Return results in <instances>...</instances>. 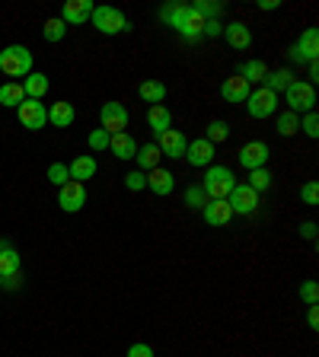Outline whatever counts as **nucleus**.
<instances>
[{
    "instance_id": "obj_9",
    "label": "nucleus",
    "mask_w": 319,
    "mask_h": 357,
    "mask_svg": "<svg viewBox=\"0 0 319 357\" xmlns=\"http://www.w3.org/2000/svg\"><path fill=\"white\" fill-rule=\"evenodd\" d=\"M246 109H249V119H272L278 109V96L272 93V89L259 86L249 93V99H246Z\"/></svg>"
},
{
    "instance_id": "obj_45",
    "label": "nucleus",
    "mask_w": 319,
    "mask_h": 357,
    "mask_svg": "<svg viewBox=\"0 0 319 357\" xmlns=\"http://www.w3.org/2000/svg\"><path fill=\"white\" fill-rule=\"evenodd\" d=\"M306 326H310L313 332H316V328H319V306H316V303H313L310 310H306Z\"/></svg>"
},
{
    "instance_id": "obj_41",
    "label": "nucleus",
    "mask_w": 319,
    "mask_h": 357,
    "mask_svg": "<svg viewBox=\"0 0 319 357\" xmlns=\"http://www.w3.org/2000/svg\"><path fill=\"white\" fill-rule=\"evenodd\" d=\"M125 188H128V192H144V188H147V172H141V169L128 172V176H125Z\"/></svg>"
},
{
    "instance_id": "obj_24",
    "label": "nucleus",
    "mask_w": 319,
    "mask_h": 357,
    "mask_svg": "<svg viewBox=\"0 0 319 357\" xmlns=\"http://www.w3.org/2000/svg\"><path fill=\"white\" fill-rule=\"evenodd\" d=\"M294 80H297V77H294V70H290V67H278V70H268L262 83H265V89H272L275 96H281V93H284V89H288Z\"/></svg>"
},
{
    "instance_id": "obj_29",
    "label": "nucleus",
    "mask_w": 319,
    "mask_h": 357,
    "mask_svg": "<svg viewBox=\"0 0 319 357\" xmlns=\"http://www.w3.org/2000/svg\"><path fill=\"white\" fill-rule=\"evenodd\" d=\"M138 96L150 105H160L166 99V83L163 80H144L141 86H138Z\"/></svg>"
},
{
    "instance_id": "obj_12",
    "label": "nucleus",
    "mask_w": 319,
    "mask_h": 357,
    "mask_svg": "<svg viewBox=\"0 0 319 357\" xmlns=\"http://www.w3.org/2000/svg\"><path fill=\"white\" fill-rule=\"evenodd\" d=\"M83 204H87V185L83 182H67V185L58 188V208L64 211V214H77V211H83Z\"/></svg>"
},
{
    "instance_id": "obj_40",
    "label": "nucleus",
    "mask_w": 319,
    "mask_h": 357,
    "mask_svg": "<svg viewBox=\"0 0 319 357\" xmlns=\"http://www.w3.org/2000/svg\"><path fill=\"white\" fill-rule=\"evenodd\" d=\"M300 201H304L306 208H316V204H319V185L313 182V178L300 185Z\"/></svg>"
},
{
    "instance_id": "obj_4",
    "label": "nucleus",
    "mask_w": 319,
    "mask_h": 357,
    "mask_svg": "<svg viewBox=\"0 0 319 357\" xmlns=\"http://www.w3.org/2000/svg\"><path fill=\"white\" fill-rule=\"evenodd\" d=\"M0 284L7 290H16L22 284V271H20V252L13 249L10 239H0Z\"/></svg>"
},
{
    "instance_id": "obj_44",
    "label": "nucleus",
    "mask_w": 319,
    "mask_h": 357,
    "mask_svg": "<svg viewBox=\"0 0 319 357\" xmlns=\"http://www.w3.org/2000/svg\"><path fill=\"white\" fill-rule=\"evenodd\" d=\"M217 36H223L221 20H208V22H205V32H201V38H217Z\"/></svg>"
},
{
    "instance_id": "obj_16",
    "label": "nucleus",
    "mask_w": 319,
    "mask_h": 357,
    "mask_svg": "<svg viewBox=\"0 0 319 357\" xmlns=\"http://www.w3.org/2000/svg\"><path fill=\"white\" fill-rule=\"evenodd\" d=\"M93 16V0H67L61 10V22L64 26H83Z\"/></svg>"
},
{
    "instance_id": "obj_27",
    "label": "nucleus",
    "mask_w": 319,
    "mask_h": 357,
    "mask_svg": "<svg viewBox=\"0 0 319 357\" xmlns=\"http://www.w3.org/2000/svg\"><path fill=\"white\" fill-rule=\"evenodd\" d=\"M20 102H26V89L20 80H10L0 86V105L3 109H20Z\"/></svg>"
},
{
    "instance_id": "obj_17",
    "label": "nucleus",
    "mask_w": 319,
    "mask_h": 357,
    "mask_svg": "<svg viewBox=\"0 0 319 357\" xmlns=\"http://www.w3.org/2000/svg\"><path fill=\"white\" fill-rule=\"evenodd\" d=\"M223 38H227V45H230L233 52H246L249 45H253V29L246 26V22H227L223 26Z\"/></svg>"
},
{
    "instance_id": "obj_22",
    "label": "nucleus",
    "mask_w": 319,
    "mask_h": 357,
    "mask_svg": "<svg viewBox=\"0 0 319 357\" xmlns=\"http://www.w3.org/2000/svg\"><path fill=\"white\" fill-rule=\"evenodd\" d=\"M96 156H89V153H80L71 160V166H67V172H71V178L74 182H87V178H96Z\"/></svg>"
},
{
    "instance_id": "obj_38",
    "label": "nucleus",
    "mask_w": 319,
    "mask_h": 357,
    "mask_svg": "<svg viewBox=\"0 0 319 357\" xmlns=\"http://www.w3.org/2000/svg\"><path fill=\"white\" fill-rule=\"evenodd\" d=\"M45 176H48V182H52V185H58V188L71 182V172H67V166H64V163H52Z\"/></svg>"
},
{
    "instance_id": "obj_42",
    "label": "nucleus",
    "mask_w": 319,
    "mask_h": 357,
    "mask_svg": "<svg viewBox=\"0 0 319 357\" xmlns=\"http://www.w3.org/2000/svg\"><path fill=\"white\" fill-rule=\"evenodd\" d=\"M300 300H304L306 306H313L319 300V284L316 281H304L300 284Z\"/></svg>"
},
{
    "instance_id": "obj_15",
    "label": "nucleus",
    "mask_w": 319,
    "mask_h": 357,
    "mask_svg": "<svg viewBox=\"0 0 319 357\" xmlns=\"http://www.w3.org/2000/svg\"><path fill=\"white\" fill-rule=\"evenodd\" d=\"M188 166H195V169H208V166H214V144H208L205 137H198V141H188L186 147V156H182Z\"/></svg>"
},
{
    "instance_id": "obj_19",
    "label": "nucleus",
    "mask_w": 319,
    "mask_h": 357,
    "mask_svg": "<svg viewBox=\"0 0 319 357\" xmlns=\"http://www.w3.org/2000/svg\"><path fill=\"white\" fill-rule=\"evenodd\" d=\"M249 93H253V86H249V83H246L239 74L227 77V80L221 83V96H223V102H246V99H249Z\"/></svg>"
},
{
    "instance_id": "obj_2",
    "label": "nucleus",
    "mask_w": 319,
    "mask_h": 357,
    "mask_svg": "<svg viewBox=\"0 0 319 357\" xmlns=\"http://www.w3.org/2000/svg\"><path fill=\"white\" fill-rule=\"evenodd\" d=\"M233 185H237V176H233L230 166H208L205 178H201V188H205V195L211 201L227 198L233 192Z\"/></svg>"
},
{
    "instance_id": "obj_11",
    "label": "nucleus",
    "mask_w": 319,
    "mask_h": 357,
    "mask_svg": "<svg viewBox=\"0 0 319 357\" xmlns=\"http://www.w3.org/2000/svg\"><path fill=\"white\" fill-rule=\"evenodd\" d=\"M128 121H131V115H128V109L121 102H103V109H99V128L109 134H121L128 128Z\"/></svg>"
},
{
    "instance_id": "obj_1",
    "label": "nucleus",
    "mask_w": 319,
    "mask_h": 357,
    "mask_svg": "<svg viewBox=\"0 0 319 357\" xmlns=\"http://www.w3.org/2000/svg\"><path fill=\"white\" fill-rule=\"evenodd\" d=\"M160 20L170 29H176L186 42H198L205 32V20L192 10V3H166V7H160Z\"/></svg>"
},
{
    "instance_id": "obj_33",
    "label": "nucleus",
    "mask_w": 319,
    "mask_h": 357,
    "mask_svg": "<svg viewBox=\"0 0 319 357\" xmlns=\"http://www.w3.org/2000/svg\"><path fill=\"white\" fill-rule=\"evenodd\" d=\"M227 137H230V125H227V121H221V119L208 121V128H205V141L208 144H223Z\"/></svg>"
},
{
    "instance_id": "obj_36",
    "label": "nucleus",
    "mask_w": 319,
    "mask_h": 357,
    "mask_svg": "<svg viewBox=\"0 0 319 357\" xmlns=\"http://www.w3.org/2000/svg\"><path fill=\"white\" fill-rule=\"evenodd\" d=\"M208 195H205V188L201 185H188L186 188V208H192V211H201L205 204H208Z\"/></svg>"
},
{
    "instance_id": "obj_6",
    "label": "nucleus",
    "mask_w": 319,
    "mask_h": 357,
    "mask_svg": "<svg viewBox=\"0 0 319 357\" xmlns=\"http://www.w3.org/2000/svg\"><path fill=\"white\" fill-rule=\"evenodd\" d=\"M284 102H288V112H294V115L316 112V86H310L306 80H294L284 89Z\"/></svg>"
},
{
    "instance_id": "obj_37",
    "label": "nucleus",
    "mask_w": 319,
    "mask_h": 357,
    "mask_svg": "<svg viewBox=\"0 0 319 357\" xmlns=\"http://www.w3.org/2000/svg\"><path fill=\"white\" fill-rule=\"evenodd\" d=\"M109 137H112L109 131H103V128H93V131H89V137H87L89 150H93V153H99V150H109Z\"/></svg>"
},
{
    "instance_id": "obj_5",
    "label": "nucleus",
    "mask_w": 319,
    "mask_h": 357,
    "mask_svg": "<svg viewBox=\"0 0 319 357\" xmlns=\"http://www.w3.org/2000/svg\"><path fill=\"white\" fill-rule=\"evenodd\" d=\"M89 22H93L96 32H103V36H121V32L131 29L128 16L121 13V10H115V7H93Z\"/></svg>"
},
{
    "instance_id": "obj_21",
    "label": "nucleus",
    "mask_w": 319,
    "mask_h": 357,
    "mask_svg": "<svg viewBox=\"0 0 319 357\" xmlns=\"http://www.w3.org/2000/svg\"><path fill=\"white\" fill-rule=\"evenodd\" d=\"M109 153L115 156V160H134V153H138V141H134L128 131H121V134H112L109 137Z\"/></svg>"
},
{
    "instance_id": "obj_7",
    "label": "nucleus",
    "mask_w": 319,
    "mask_h": 357,
    "mask_svg": "<svg viewBox=\"0 0 319 357\" xmlns=\"http://www.w3.org/2000/svg\"><path fill=\"white\" fill-rule=\"evenodd\" d=\"M288 58L294 61V64H313V61H319V32L313 29V26L304 29V36L290 45Z\"/></svg>"
},
{
    "instance_id": "obj_43",
    "label": "nucleus",
    "mask_w": 319,
    "mask_h": 357,
    "mask_svg": "<svg viewBox=\"0 0 319 357\" xmlns=\"http://www.w3.org/2000/svg\"><path fill=\"white\" fill-rule=\"evenodd\" d=\"M125 357H156V354H154V348H150L147 342H134L131 348H128Z\"/></svg>"
},
{
    "instance_id": "obj_26",
    "label": "nucleus",
    "mask_w": 319,
    "mask_h": 357,
    "mask_svg": "<svg viewBox=\"0 0 319 357\" xmlns=\"http://www.w3.org/2000/svg\"><path fill=\"white\" fill-rule=\"evenodd\" d=\"M74 119H77V112H74V105L67 102H54L52 109H48V125H54V128H71L74 125Z\"/></svg>"
},
{
    "instance_id": "obj_18",
    "label": "nucleus",
    "mask_w": 319,
    "mask_h": 357,
    "mask_svg": "<svg viewBox=\"0 0 319 357\" xmlns=\"http://www.w3.org/2000/svg\"><path fill=\"white\" fill-rule=\"evenodd\" d=\"M201 217H205V223H211V227H227V223L233 220V208L227 204V198L208 201V204L201 208Z\"/></svg>"
},
{
    "instance_id": "obj_23",
    "label": "nucleus",
    "mask_w": 319,
    "mask_h": 357,
    "mask_svg": "<svg viewBox=\"0 0 319 357\" xmlns=\"http://www.w3.org/2000/svg\"><path fill=\"white\" fill-rule=\"evenodd\" d=\"M147 128H150V134H154V137H160L163 131H170V128H172V112L166 109L163 102L150 105V109H147Z\"/></svg>"
},
{
    "instance_id": "obj_47",
    "label": "nucleus",
    "mask_w": 319,
    "mask_h": 357,
    "mask_svg": "<svg viewBox=\"0 0 319 357\" xmlns=\"http://www.w3.org/2000/svg\"><path fill=\"white\" fill-rule=\"evenodd\" d=\"M300 233H304V236H306V239H316V223H313V220L300 223Z\"/></svg>"
},
{
    "instance_id": "obj_31",
    "label": "nucleus",
    "mask_w": 319,
    "mask_h": 357,
    "mask_svg": "<svg viewBox=\"0 0 319 357\" xmlns=\"http://www.w3.org/2000/svg\"><path fill=\"white\" fill-rule=\"evenodd\" d=\"M275 131L281 134V137H294V134H300V115H294V112H281L275 119Z\"/></svg>"
},
{
    "instance_id": "obj_25",
    "label": "nucleus",
    "mask_w": 319,
    "mask_h": 357,
    "mask_svg": "<svg viewBox=\"0 0 319 357\" xmlns=\"http://www.w3.org/2000/svg\"><path fill=\"white\" fill-rule=\"evenodd\" d=\"M134 160H138V169H141V172H150V169H156V166H160L163 153H160V147H156L154 141H150V144H138Z\"/></svg>"
},
{
    "instance_id": "obj_14",
    "label": "nucleus",
    "mask_w": 319,
    "mask_h": 357,
    "mask_svg": "<svg viewBox=\"0 0 319 357\" xmlns=\"http://www.w3.org/2000/svg\"><path fill=\"white\" fill-rule=\"evenodd\" d=\"M154 144L160 147V153L170 156V160H182V156H186V147H188L186 134L179 131V128H170V131H163Z\"/></svg>"
},
{
    "instance_id": "obj_20",
    "label": "nucleus",
    "mask_w": 319,
    "mask_h": 357,
    "mask_svg": "<svg viewBox=\"0 0 319 357\" xmlns=\"http://www.w3.org/2000/svg\"><path fill=\"white\" fill-rule=\"evenodd\" d=\"M147 188L154 195H160V198H166V195H172V188H176V176H172L170 169H163V166H156V169L147 172Z\"/></svg>"
},
{
    "instance_id": "obj_46",
    "label": "nucleus",
    "mask_w": 319,
    "mask_h": 357,
    "mask_svg": "<svg viewBox=\"0 0 319 357\" xmlns=\"http://www.w3.org/2000/svg\"><path fill=\"white\" fill-rule=\"evenodd\" d=\"M306 74H310V86H316V80H319V61H313V64H306Z\"/></svg>"
},
{
    "instance_id": "obj_39",
    "label": "nucleus",
    "mask_w": 319,
    "mask_h": 357,
    "mask_svg": "<svg viewBox=\"0 0 319 357\" xmlns=\"http://www.w3.org/2000/svg\"><path fill=\"white\" fill-rule=\"evenodd\" d=\"M300 131H304L306 137H313V141H316V137H319V115H316V112H304V119H300Z\"/></svg>"
},
{
    "instance_id": "obj_3",
    "label": "nucleus",
    "mask_w": 319,
    "mask_h": 357,
    "mask_svg": "<svg viewBox=\"0 0 319 357\" xmlns=\"http://www.w3.org/2000/svg\"><path fill=\"white\" fill-rule=\"evenodd\" d=\"M0 74L29 77L32 74V52L26 45H7V48L0 52Z\"/></svg>"
},
{
    "instance_id": "obj_28",
    "label": "nucleus",
    "mask_w": 319,
    "mask_h": 357,
    "mask_svg": "<svg viewBox=\"0 0 319 357\" xmlns=\"http://www.w3.org/2000/svg\"><path fill=\"white\" fill-rule=\"evenodd\" d=\"M237 74L243 77V80L249 83V86H253V83H262V80H265L268 64H265V61H259V58H249V61H243V64H239Z\"/></svg>"
},
{
    "instance_id": "obj_34",
    "label": "nucleus",
    "mask_w": 319,
    "mask_h": 357,
    "mask_svg": "<svg viewBox=\"0 0 319 357\" xmlns=\"http://www.w3.org/2000/svg\"><path fill=\"white\" fill-rule=\"evenodd\" d=\"M272 182H275V176H272L268 169H253V172H249V182H246V185L253 188L255 195H262V192H268V188H272Z\"/></svg>"
},
{
    "instance_id": "obj_30",
    "label": "nucleus",
    "mask_w": 319,
    "mask_h": 357,
    "mask_svg": "<svg viewBox=\"0 0 319 357\" xmlns=\"http://www.w3.org/2000/svg\"><path fill=\"white\" fill-rule=\"evenodd\" d=\"M20 83H22V89H26V99H38V102H42V96L48 93V86H52L45 74H29L26 80H20Z\"/></svg>"
},
{
    "instance_id": "obj_48",
    "label": "nucleus",
    "mask_w": 319,
    "mask_h": 357,
    "mask_svg": "<svg viewBox=\"0 0 319 357\" xmlns=\"http://www.w3.org/2000/svg\"><path fill=\"white\" fill-rule=\"evenodd\" d=\"M259 10H265V13H272V10H281V0H262Z\"/></svg>"
},
{
    "instance_id": "obj_8",
    "label": "nucleus",
    "mask_w": 319,
    "mask_h": 357,
    "mask_svg": "<svg viewBox=\"0 0 319 357\" xmlns=\"http://www.w3.org/2000/svg\"><path fill=\"white\" fill-rule=\"evenodd\" d=\"M237 160H239V166L243 169H265L268 166V160H272V147H268L265 141H249V144H243L239 147V153H237Z\"/></svg>"
},
{
    "instance_id": "obj_13",
    "label": "nucleus",
    "mask_w": 319,
    "mask_h": 357,
    "mask_svg": "<svg viewBox=\"0 0 319 357\" xmlns=\"http://www.w3.org/2000/svg\"><path fill=\"white\" fill-rule=\"evenodd\" d=\"M20 125L29 128V131H42V128L48 125V109H45V102H38V99L20 102Z\"/></svg>"
},
{
    "instance_id": "obj_35",
    "label": "nucleus",
    "mask_w": 319,
    "mask_h": 357,
    "mask_svg": "<svg viewBox=\"0 0 319 357\" xmlns=\"http://www.w3.org/2000/svg\"><path fill=\"white\" fill-rule=\"evenodd\" d=\"M42 36H45V42H61V38L67 36V26L61 22V16H52V20H45Z\"/></svg>"
},
{
    "instance_id": "obj_32",
    "label": "nucleus",
    "mask_w": 319,
    "mask_h": 357,
    "mask_svg": "<svg viewBox=\"0 0 319 357\" xmlns=\"http://www.w3.org/2000/svg\"><path fill=\"white\" fill-rule=\"evenodd\" d=\"M192 10L201 16V20L208 22V20H217V16L227 10V3H221V0H195Z\"/></svg>"
},
{
    "instance_id": "obj_10",
    "label": "nucleus",
    "mask_w": 319,
    "mask_h": 357,
    "mask_svg": "<svg viewBox=\"0 0 319 357\" xmlns=\"http://www.w3.org/2000/svg\"><path fill=\"white\" fill-rule=\"evenodd\" d=\"M227 204L233 208V217H237V214L249 217V214H255V211H259V195L246 185V182H237V185H233V192L227 195Z\"/></svg>"
}]
</instances>
